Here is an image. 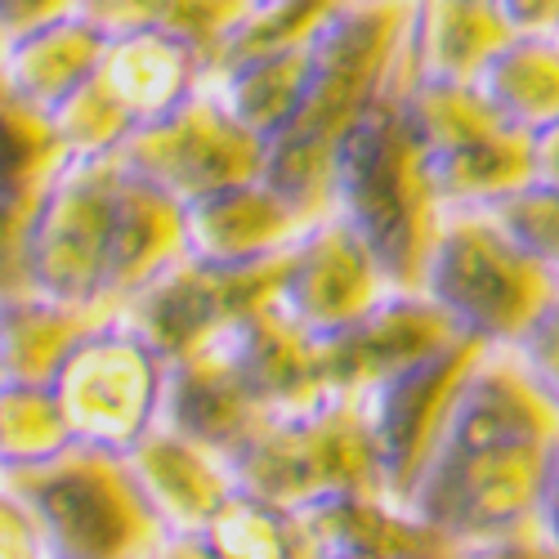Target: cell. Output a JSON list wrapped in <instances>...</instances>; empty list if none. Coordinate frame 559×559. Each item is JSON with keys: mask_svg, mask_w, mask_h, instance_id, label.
I'll return each instance as SVG.
<instances>
[{"mask_svg": "<svg viewBox=\"0 0 559 559\" xmlns=\"http://www.w3.org/2000/svg\"><path fill=\"white\" fill-rule=\"evenodd\" d=\"M305 85H309V45L224 63L206 81L211 95L251 134H260L264 144L277 130L292 126V117L300 112V99H305Z\"/></svg>", "mask_w": 559, "mask_h": 559, "instance_id": "cell-24", "label": "cell"}, {"mask_svg": "<svg viewBox=\"0 0 559 559\" xmlns=\"http://www.w3.org/2000/svg\"><path fill=\"white\" fill-rule=\"evenodd\" d=\"M264 421V407L247 390L242 371L233 367L228 349L211 336L206 345L189 349L166 362V390H162V421L166 430L193 439L224 461L238 452Z\"/></svg>", "mask_w": 559, "mask_h": 559, "instance_id": "cell-16", "label": "cell"}, {"mask_svg": "<svg viewBox=\"0 0 559 559\" xmlns=\"http://www.w3.org/2000/svg\"><path fill=\"white\" fill-rule=\"evenodd\" d=\"M479 354H484L479 341L461 336L448 349L430 354L426 362L358 390L371 443H377V461H381V484L390 497L407 501V492L416 488V479H421L426 461L443 435L448 407Z\"/></svg>", "mask_w": 559, "mask_h": 559, "instance_id": "cell-11", "label": "cell"}, {"mask_svg": "<svg viewBox=\"0 0 559 559\" xmlns=\"http://www.w3.org/2000/svg\"><path fill=\"white\" fill-rule=\"evenodd\" d=\"M81 0H0V40H10L27 27H40L59 14H72Z\"/></svg>", "mask_w": 559, "mask_h": 559, "instance_id": "cell-38", "label": "cell"}, {"mask_svg": "<svg viewBox=\"0 0 559 559\" xmlns=\"http://www.w3.org/2000/svg\"><path fill=\"white\" fill-rule=\"evenodd\" d=\"M72 439L63 412L40 381H5L0 377V471L32 465L63 452Z\"/></svg>", "mask_w": 559, "mask_h": 559, "instance_id": "cell-30", "label": "cell"}, {"mask_svg": "<svg viewBox=\"0 0 559 559\" xmlns=\"http://www.w3.org/2000/svg\"><path fill=\"white\" fill-rule=\"evenodd\" d=\"M104 50L108 32L81 10L27 27L0 40V95L50 117L72 90L99 72Z\"/></svg>", "mask_w": 559, "mask_h": 559, "instance_id": "cell-19", "label": "cell"}, {"mask_svg": "<svg viewBox=\"0 0 559 559\" xmlns=\"http://www.w3.org/2000/svg\"><path fill=\"white\" fill-rule=\"evenodd\" d=\"M36 202H10L0 198V300L27 296V219Z\"/></svg>", "mask_w": 559, "mask_h": 559, "instance_id": "cell-34", "label": "cell"}, {"mask_svg": "<svg viewBox=\"0 0 559 559\" xmlns=\"http://www.w3.org/2000/svg\"><path fill=\"white\" fill-rule=\"evenodd\" d=\"M0 488L27 506L45 559H153L166 542L126 456L95 443L10 465Z\"/></svg>", "mask_w": 559, "mask_h": 559, "instance_id": "cell-2", "label": "cell"}, {"mask_svg": "<svg viewBox=\"0 0 559 559\" xmlns=\"http://www.w3.org/2000/svg\"><path fill=\"white\" fill-rule=\"evenodd\" d=\"M488 211L497 215V224L510 233V238H515L559 283V189L555 183L528 179L524 189H515Z\"/></svg>", "mask_w": 559, "mask_h": 559, "instance_id": "cell-32", "label": "cell"}, {"mask_svg": "<svg viewBox=\"0 0 559 559\" xmlns=\"http://www.w3.org/2000/svg\"><path fill=\"white\" fill-rule=\"evenodd\" d=\"M399 90L443 211H488L533 179L528 134L501 121L475 81H407Z\"/></svg>", "mask_w": 559, "mask_h": 559, "instance_id": "cell-5", "label": "cell"}, {"mask_svg": "<svg viewBox=\"0 0 559 559\" xmlns=\"http://www.w3.org/2000/svg\"><path fill=\"white\" fill-rule=\"evenodd\" d=\"M533 524L546 542L559 546V435L550 439L542 456V479H537V506H533Z\"/></svg>", "mask_w": 559, "mask_h": 559, "instance_id": "cell-37", "label": "cell"}, {"mask_svg": "<svg viewBox=\"0 0 559 559\" xmlns=\"http://www.w3.org/2000/svg\"><path fill=\"white\" fill-rule=\"evenodd\" d=\"M341 5L345 0H247L238 23H233L228 36L219 40L211 72L224 68V63L251 59V55H273V50H292V45H309L313 32Z\"/></svg>", "mask_w": 559, "mask_h": 559, "instance_id": "cell-28", "label": "cell"}, {"mask_svg": "<svg viewBox=\"0 0 559 559\" xmlns=\"http://www.w3.org/2000/svg\"><path fill=\"white\" fill-rule=\"evenodd\" d=\"M510 349H515V358L528 367V377L559 407V292L546 300V309L528 322V332L515 345H510Z\"/></svg>", "mask_w": 559, "mask_h": 559, "instance_id": "cell-33", "label": "cell"}, {"mask_svg": "<svg viewBox=\"0 0 559 559\" xmlns=\"http://www.w3.org/2000/svg\"><path fill=\"white\" fill-rule=\"evenodd\" d=\"M332 211L367 242L390 287H421V269L443 206L430 189L426 157L403 108V90H385L336 144Z\"/></svg>", "mask_w": 559, "mask_h": 559, "instance_id": "cell-1", "label": "cell"}, {"mask_svg": "<svg viewBox=\"0 0 559 559\" xmlns=\"http://www.w3.org/2000/svg\"><path fill=\"white\" fill-rule=\"evenodd\" d=\"M0 559H45L27 506L5 488H0Z\"/></svg>", "mask_w": 559, "mask_h": 559, "instance_id": "cell-36", "label": "cell"}, {"mask_svg": "<svg viewBox=\"0 0 559 559\" xmlns=\"http://www.w3.org/2000/svg\"><path fill=\"white\" fill-rule=\"evenodd\" d=\"M456 559H559V546L546 542L537 533V524H524V528H510V533L465 542L456 550Z\"/></svg>", "mask_w": 559, "mask_h": 559, "instance_id": "cell-35", "label": "cell"}, {"mask_svg": "<svg viewBox=\"0 0 559 559\" xmlns=\"http://www.w3.org/2000/svg\"><path fill=\"white\" fill-rule=\"evenodd\" d=\"M309 559H456V542L381 488L332 492L292 510Z\"/></svg>", "mask_w": 559, "mask_h": 559, "instance_id": "cell-14", "label": "cell"}, {"mask_svg": "<svg viewBox=\"0 0 559 559\" xmlns=\"http://www.w3.org/2000/svg\"><path fill=\"white\" fill-rule=\"evenodd\" d=\"M283 260L287 251L255 264H215L202 255H179L148 287H139L130 300H121L117 313L170 362L219 336L242 313L277 300Z\"/></svg>", "mask_w": 559, "mask_h": 559, "instance_id": "cell-9", "label": "cell"}, {"mask_svg": "<svg viewBox=\"0 0 559 559\" xmlns=\"http://www.w3.org/2000/svg\"><path fill=\"white\" fill-rule=\"evenodd\" d=\"M515 32H559V0H497Z\"/></svg>", "mask_w": 559, "mask_h": 559, "instance_id": "cell-39", "label": "cell"}, {"mask_svg": "<svg viewBox=\"0 0 559 559\" xmlns=\"http://www.w3.org/2000/svg\"><path fill=\"white\" fill-rule=\"evenodd\" d=\"M189 255L183 238V202L162 193L157 183L121 166L112 238H108V273H104V305L117 309L139 287H148L162 269Z\"/></svg>", "mask_w": 559, "mask_h": 559, "instance_id": "cell-21", "label": "cell"}, {"mask_svg": "<svg viewBox=\"0 0 559 559\" xmlns=\"http://www.w3.org/2000/svg\"><path fill=\"white\" fill-rule=\"evenodd\" d=\"M528 148H533V179L559 189V117L528 134Z\"/></svg>", "mask_w": 559, "mask_h": 559, "instance_id": "cell-40", "label": "cell"}, {"mask_svg": "<svg viewBox=\"0 0 559 559\" xmlns=\"http://www.w3.org/2000/svg\"><path fill=\"white\" fill-rule=\"evenodd\" d=\"M121 162L63 157L36 193L27 219V283L36 296L72 309H108L104 273L117 211Z\"/></svg>", "mask_w": 559, "mask_h": 559, "instance_id": "cell-8", "label": "cell"}, {"mask_svg": "<svg viewBox=\"0 0 559 559\" xmlns=\"http://www.w3.org/2000/svg\"><path fill=\"white\" fill-rule=\"evenodd\" d=\"M153 559H211V555L198 546V537H166Z\"/></svg>", "mask_w": 559, "mask_h": 559, "instance_id": "cell-41", "label": "cell"}, {"mask_svg": "<svg viewBox=\"0 0 559 559\" xmlns=\"http://www.w3.org/2000/svg\"><path fill=\"white\" fill-rule=\"evenodd\" d=\"M475 85L501 121L524 134L542 130L559 117V32H510Z\"/></svg>", "mask_w": 559, "mask_h": 559, "instance_id": "cell-23", "label": "cell"}, {"mask_svg": "<svg viewBox=\"0 0 559 559\" xmlns=\"http://www.w3.org/2000/svg\"><path fill=\"white\" fill-rule=\"evenodd\" d=\"M63 144L50 126V117L0 95V198L10 202H36L45 179L63 162Z\"/></svg>", "mask_w": 559, "mask_h": 559, "instance_id": "cell-29", "label": "cell"}, {"mask_svg": "<svg viewBox=\"0 0 559 559\" xmlns=\"http://www.w3.org/2000/svg\"><path fill=\"white\" fill-rule=\"evenodd\" d=\"M412 0H345L309 40V85L287 130L313 144L336 148L341 134L377 104L385 90L403 85Z\"/></svg>", "mask_w": 559, "mask_h": 559, "instance_id": "cell-7", "label": "cell"}, {"mask_svg": "<svg viewBox=\"0 0 559 559\" xmlns=\"http://www.w3.org/2000/svg\"><path fill=\"white\" fill-rule=\"evenodd\" d=\"M99 81L134 126H148L179 104H189L211 81V55L198 50L193 40H179L157 27L117 32L108 36Z\"/></svg>", "mask_w": 559, "mask_h": 559, "instance_id": "cell-20", "label": "cell"}, {"mask_svg": "<svg viewBox=\"0 0 559 559\" xmlns=\"http://www.w3.org/2000/svg\"><path fill=\"white\" fill-rule=\"evenodd\" d=\"M390 292V277L367 242L332 211L292 242L277 283V309L309 336H332Z\"/></svg>", "mask_w": 559, "mask_h": 559, "instance_id": "cell-12", "label": "cell"}, {"mask_svg": "<svg viewBox=\"0 0 559 559\" xmlns=\"http://www.w3.org/2000/svg\"><path fill=\"white\" fill-rule=\"evenodd\" d=\"M126 465L148 510L157 515V524L166 528V537H198L215 510L238 492V479H233L228 461L219 452L166 426L139 439L126 452Z\"/></svg>", "mask_w": 559, "mask_h": 559, "instance_id": "cell-18", "label": "cell"}, {"mask_svg": "<svg viewBox=\"0 0 559 559\" xmlns=\"http://www.w3.org/2000/svg\"><path fill=\"white\" fill-rule=\"evenodd\" d=\"M108 309H72L36 292L0 300V377L5 381H50L72 341Z\"/></svg>", "mask_w": 559, "mask_h": 559, "instance_id": "cell-25", "label": "cell"}, {"mask_svg": "<svg viewBox=\"0 0 559 559\" xmlns=\"http://www.w3.org/2000/svg\"><path fill=\"white\" fill-rule=\"evenodd\" d=\"M421 292L479 345H515L559 292L555 277L510 238L492 211H443Z\"/></svg>", "mask_w": 559, "mask_h": 559, "instance_id": "cell-3", "label": "cell"}, {"mask_svg": "<svg viewBox=\"0 0 559 559\" xmlns=\"http://www.w3.org/2000/svg\"><path fill=\"white\" fill-rule=\"evenodd\" d=\"M452 341H461L456 322L421 287H390L367 313L345 322L341 332L318 336V349H322L328 385L358 394L367 385L394 377V371L426 362Z\"/></svg>", "mask_w": 559, "mask_h": 559, "instance_id": "cell-13", "label": "cell"}, {"mask_svg": "<svg viewBox=\"0 0 559 559\" xmlns=\"http://www.w3.org/2000/svg\"><path fill=\"white\" fill-rule=\"evenodd\" d=\"M117 162L157 183L175 202H193L215 189H228V183L255 179L264 166V139L251 134L202 85L175 112L134 126L117 148Z\"/></svg>", "mask_w": 559, "mask_h": 559, "instance_id": "cell-10", "label": "cell"}, {"mask_svg": "<svg viewBox=\"0 0 559 559\" xmlns=\"http://www.w3.org/2000/svg\"><path fill=\"white\" fill-rule=\"evenodd\" d=\"M283 193L255 179L228 183L206 198L183 202V238H189V255L215 260V264H255L292 251V242L309 228Z\"/></svg>", "mask_w": 559, "mask_h": 559, "instance_id": "cell-17", "label": "cell"}, {"mask_svg": "<svg viewBox=\"0 0 559 559\" xmlns=\"http://www.w3.org/2000/svg\"><path fill=\"white\" fill-rule=\"evenodd\" d=\"M198 546L211 559H305L300 524L292 510L247 488H238L215 510L211 524L198 533Z\"/></svg>", "mask_w": 559, "mask_h": 559, "instance_id": "cell-26", "label": "cell"}, {"mask_svg": "<svg viewBox=\"0 0 559 559\" xmlns=\"http://www.w3.org/2000/svg\"><path fill=\"white\" fill-rule=\"evenodd\" d=\"M76 10L95 19L108 36L157 27L179 40H193L198 50H206L215 59L219 40L238 23L247 0H81Z\"/></svg>", "mask_w": 559, "mask_h": 559, "instance_id": "cell-27", "label": "cell"}, {"mask_svg": "<svg viewBox=\"0 0 559 559\" xmlns=\"http://www.w3.org/2000/svg\"><path fill=\"white\" fill-rule=\"evenodd\" d=\"M50 126H55L68 157H112L134 130V121L108 95L99 72L90 76L81 90H72V95L50 112Z\"/></svg>", "mask_w": 559, "mask_h": 559, "instance_id": "cell-31", "label": "cell"}, {"mask_svg": "<svg viewBox=\"0 0 559 559\" xmlns=\"http://www.w3.org/2000/svg\"><path fill=\"white\" fill-rule=\"evenodd\" d=\"M515 32L497 0H412L407 14V81H479L484 63Z\"/></svg>", "mask_w": 559, "mask_h": 559, "instance_id": "cell-22", "label": "cell"}, {"mask_svg": "<svg viewBox=\"0 0 559 559\" xmlns=\"http://www.w3.org/2000/svg\"><path fill=\"white\" fill-rule=\"evenodd\" d=\"M228 471L238 488L287 510L354 488L385 492L362 403L345 390L287 416H264L260 430L228 456Z\"/></svg>", "mask_w": 559, "mask_h": 559, "instance_id": "cell-4", "label": "cell"}, {"mask_svg": "<svg viewBox=\"0 0 559 559\" xmlns=\"http://www.w3.org/2000/svg\"><path fill=\"white\" fill-rule=\"evenodd\" d=\"M45 385L76 443L126 456L162 421L166 358L117 309H108L72 341Z\"/></svg>", "mask_w": 559, "mask_h": 559, "instance_id": "cell-6", "label": "cell"}, {"mask_svg": "<svg viewBox=\"0 0 559 559\" xmlns=\"http://www.w3.org/2000/svg\"><path fill=\"white\" fill-rule=\"evenodd\" d=\"M215 341L228 349L233 367L242 371V381L264 407V416H287L336 394L328 385V371H322L318 336H309L296 318L277 309V300L228 322Z\"/></svg>", "mask_w": 559, "mask_h": 559, "instance_id": "cell-15", "label": "cell"}]
</instances>
